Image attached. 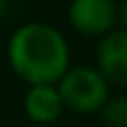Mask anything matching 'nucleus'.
I'll use <instances>...</instances> for the list:
<instances>
[{
	"label": "nucleus",
	"mask_w": 127,
	"mask_h": 127,
	"mask_svg": "<svg viewBox=\"0 0 127 127\" xmlns=\"http://www.w3.org/2000/svg\"><path fill=\"white\" fill-rule=\"evenodd\" d=\"M7 63L25 85H56L71 67L67 36L51 22L27 20L7 38Z\"/></svg>",
	"instance_id": "1"
},
{
	"label": "nucleus",
	"mask_w": 127,
	"mask_h": 127,
	"mask_svg": "<svg viewBox=\"0 0 127 127\" xmlns=\"http://www.w3.org/2000/svg\"><path fill=\"white\" fill-rule=\"evenodd\" d=\"M65 112L76 116H92L98 114L103 103L114 92L100 71L94 65H71L56 83Z\"/></svg>",
	"instance_id": "2"
},
{
	"label": "nucleus",
	"mask_w": 127,
	"mask_h": 127,
	"mask_svg": "<svg viewBox=\"0 0 127 127\" xmlns=\"http://www.w3.org/2000/svg\"><path fill=\"white\" fill-rule=\"evenodd\" d=\"M67 22L74 33L98 40L114 29H127L125 0H69Z\"/></svg>",
	"instance_id": "3"
},
{
	"label": "nucleus",
	"mask_w": 127,
	"mask_h": 127,
	"mask_svg": "<svg viewBox=\"0 0 127 127\" xmlns=\"http://www.w3.org/2000/svg\"><path fill=\"white\" fill-rule=\"evenodd\" d=\"M107 85L123 92L127 85V29H114L96 40V65Z\"/></svg>",
	"instance_id": "4"
},
{
	"label": "nucleus",
	"mask_w": 127,
	"mask_h": 127,
	"mask_svg": "<svg viewBox=\"0 0 127 127\" xmlns=\"http://www.w3.org/2000/svg\"><path fill=\"white\" fill-rule=\"evenodd\" d=\"M22 112L33 125H54L60 121L65 107L56 85H27L22 94Z\"/></svg>",
	"instance_id": "5"
},
{
	"label": "nucleus",
	"mask_w": 127,
	"mask_h": 127,
	"mask_svg": "<svg viewBox=\"0 0 127 127\" xmlns=\"http://www.w3.org/2000/svg\"><path fill=\"white\" fill-rule=\"evenodd\" d=\"M98 116L105 127H127V94L112 92L98 109Z\"/></svg>",
	"instance_id": "6"
},
{
	"label": "nucleus",
	"mask_w": 127,
	"mask_h": 127,
	"mask_svg": "<svg viewBox=\"0 0 127 127\" xmlns=\"http://www.w3.org/2000/svg\"><path fill=\"white\" fill-rule=\"evenodd\" d=\"M7 13H9V0H0V22L7 18Z\"/></svg>",
	"instance_id": "7"
}]
</instances>
